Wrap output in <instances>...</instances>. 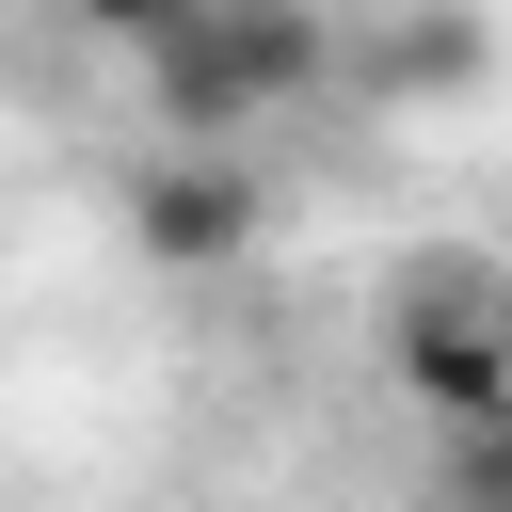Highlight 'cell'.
<instances>
[{
  "label": "cell",
  "instance_id": "cell-1",
  "mask_svg": "<svg viewBox=\"0 0 512 512\" xmlns=\"http://www.w3.org/2000/svg\"><path fill=\"white\" fill-rule=\"evenodd\" d=\"M336 80V16L320 0H192L160 48H144V96L176 144H224V128H272Z\"/></svg>",
  "mask_w": 512,
  "mask_h": 512
},
{
  "label": "cell",
  "instance_id": "cell-2",
  "mask_svg": "<svg viewBox=\"0 0 512 512\" xmlns=\"http://www.w3.org/2000/svg\"><path fill=\"white\" fill-rule=\"evenodd\" d=\"M384 384L432 432H512V272L480 256H416L384 288Z\"/></svg>",
  "mask_w": 512,
  "mask_h": 512
},
{
  "label": "cell",
  "instance_id": "cell-3",
  "mask_svg": "<svg viewBox=\"0 0 512 512\" xmlns=\"http://www.w3.org/2000/svg\"><path fill=\"white\" fill-rule=\"evenodd\" d=\"M256 224H272V192H256L240 144H144L128 160V256L224 272V256H256Z\"/></svg>",
  "mask_w": 512,
  "mask_h": 512
},
{
  "label": "cell",
  "instance_id": "cell-4",
  "mask_svg": "<svg viewBox=\"0 0 512 512\" xmlns=\"http://www.w3.org/2000/svg\"><path fill=\"white\" fill-rule=\"evenodd\" d=\"M448 496L464 512H512V432H448Z\"/></svg>",
  "mask_w": 512,
  "mask_h": 512
},
{
  "label": "cell",
  "instance_id": "cell-5",
  "mask_svg": "<svg viewBox=\"0 0 512 512\" xmlns=\"http://www.w3.org/2000/svg\"><path fill=\"white\" fill-rule=\"evenodd\" d=\"M64 16H80V32H96V48H128V64H144V48H160V32H176V16H192V0H64Z\"/></svg>",
  "mask_w": 512,
  "mask_h": 512
}]
</instances>
